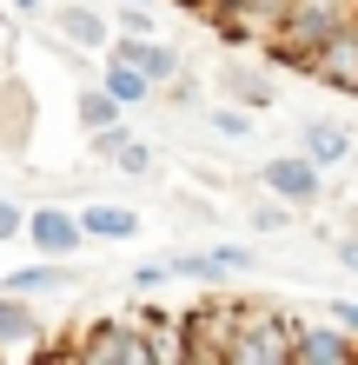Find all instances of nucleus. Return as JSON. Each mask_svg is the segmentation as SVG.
I'll use <instances>...</instances> for the list:
<instances>
[{
	"mask_svg": "<svg viewBox=\"0 0 358 365\" xmlns=\"http://www.w3.org/2000/svg\"><path fill=\"white\" fill-rule=\"evenodd\" d=\"M285 352H292V319H279L272 306H239V326H233V339H226V359L233 365H285Z\"/></svg>",
	"mask_w": 358,
	"mask_h": 365,
	"instance_id": "1",
	"label": "nucleus"
},
{
	"mask_svg": "<svg viewBox=\"0 0 358 365\" xmlns=\"http://www.w3.org/2000/svg\"><path fill=\"white\" fill-rule=\"evenodd\" d=\"M252 180H259V186L272 192V200H285L292 212L325 200V166H312V160L299 153V146H292V153H272V160H259V173H252Z\"/></svg>",
	"mask_w": 358,
	"mask_h": 365,
	"instance_id": "2",
	"label": "nucleus"
},
{
	"mask_svg": "<svg viewBox=\"0 0 358 365\" xmlns=\"http://www.w3.org/2000/svg\"><path fill=\"white\" fill-rule=\"evenodd\" d=\"M305 73L319 80V87L358 100V20H339V27L312 47V67H305Z\"/></svg>",
	"mask_w": 358,
	"mask_h": 365,
	"instance_id": "3",
	"label": "nucleus"
},
{
	"mask_svg": "<svg viewBox=\"0 0 358 365\" xmlns=\"http://www.w3.org/2000/svg\"><path fill=\"white\" fill-rule=\"evenodd\" d=\"M20 240H27L40 259H80L87 232H80V212H67V206H33L27 226H20Z\"/></svg>",
	"mask_w": 358,
	"mask_h": 365,
	"instance_id": "4",
	"label": "nucleus"
},
{
	"mask_svg": "<svg viewBox=\"0 0 358 365\" xmlns=\"http://www.w3.org/2000/svg\"><path fill=\"white\" fill-rule=\"evenodd\" d=\"M47 352V319L33 299L0 292V359H40Z\"/></svg>",
	"mask_w": 358,
	"mask_h": 365,
	"instance_id": "5",
	"label": "nucleus"
},
{
	"mask_svg": "<svg viewBox=\"0 0 358 365\" xmlns=\"http://www.w3.org/2000/svg\"><path fill=\"white\" fill-rule=\"evenodd\" d=\"M285 365H358V339L339 326V319H325V326H292Z\"/></svg>",
	"mask_w": 358,
	"mask_h": 365,
	"instance_id": "6",
	"label": "nucleus"
},
{
	"mask_svg": "<svg viewBox=\"0 0 358 365\" xmlns=\"http://www.w3.org/2000/svg\"><path fill=\"white\" fill-rule=\"evenodd\" d=\"M47 27L67 40V47H80V53H107V40H113V20L100 14V7H87V0H67V7H53V14H47Z\"/></svg>",
	"mask_w": 358,
	"mask_h": 365,
	"instance_id": "7",
	"label": "nucleus"
},
{
	"mask_svg": "<svg viewBox=\"0 0 358 365\" xmlns=\"http://www.w3.org/2000/svg\"><path fill=\"white\" fill-rule=\"evenodd\" d=\"M73 286H80L73 259H40V252H33V266H14L7 279H0V292H20V299H60Z\"/></svg>",
	"mask_w": 358,
	"mask_h": 365,
	"instance_id": "8",
	"label": "nucleus"
},
{
	"mask_svg": "<svg viewBox=\"0 0 358 365\" xmlns=\"http://www.w3.org/2000/svg\"><path fill=\"white\" fill-rule=\"evenodd\" d=\"M80 232L100 240V246H126V240L146 232V220H139L133 206H120V200H93V206H80Z\"/></svg>",
	"mask_w": 358,
	"mask_h": 365,
	"instance_id": "9",
	"label": "nucleus"
},
{
	"mask_svg": "<svg viewBox=\"0 0 358 365\" xmlns=\"http://www.w3.org/2000/svg\"><path fill=\"white\" fill-rule=\"evenodd\" d=\"M299 153L312 166H345L352 160V133L339 120H299Z\"/></svg>",
	"mask_w": 358,
	"mask_h": 365,
	"instance_id": "10",
	"label": "nucleus"
},
{
	"mask_svg": "<svg viewBox=\"0 0 358 365\" xmlns=\"http://www.w3.org/2000/svg\"><path fill=\"white\" fill-rule=\"evenodd\" d=\"M100 60H107V67H100V87H107V93L126 106V113H133V106H146V100L159 93L153 80H146V73L133 67V60H120V53H100Z\"/></svg>",
	"mask_w": 358,
	"mask_h": 365,
	"instance_id": "11",
	"label": "nucleus"
},
{
	"mask_svg": "<svg viewBox=\"0 0 358 365\" xmlns=\"http://www.w3.org/2000/svg\"><path fill=\"white\" fill-rule=\"evenodd\" d=\"M166 266H173V279H199L206 292H226V279H239L233 266H226V252H219V246H206V252H173Z\"/></svg>",
	"mask_w": 358,
	"mask_h": 365,
	"instance_id": "12",
	"label": "nucleus"
},
{
	"mask_svg": "<svg viewBox=\"0 0 358 365\" xmlns=\"http://www.w3.org/2000/svg\"><path fill=\"white\" fill-rule=\"evenodd\" d=\"M219 87H226V100L252 106V113H265V106L279 100V87H272L265 73H252V67H219Z\"/></svg>",
	"mask_w": 358,
	"mask_h": 365,
	"instance_id": "13",
	"label": "nucleus"
},
{
	"mask_svg": "<svg viewBox=\"0 0 358 365\" xmlns=\"http://www.w3.org/2000/svg\"><path fill=\"white\" fill-rule=\"evenodd\" d=\"M107 160L120 166L126 180H153V173H159V153H153L146 140H133V133H120V140L107 146Z\"/></svg>",
	"mask_w": 358,
	"mask_h": 365,
	"instance_id": "14",
	"label": "nucleus"
},
{
	"mask_svg": "<svg viewBox=\"0 0 358 365\" xmlns=\"http://www.w3.org/2000/svg\"><path fill=\"white\" fill-rule=\"evenodd\" d=\"M126 120V106L107 93V87H100V80H93V87H80V126H87V133H100V126H120Z\"/></svg>",
	"mask_w": 358,
	"mask_h": 365,
	"instance_id": "15",
	"label": "nucleus"
},
{
	"mask_svg": "<svg viewBox=\"0 0 358 365\" xmlns=\"http://www.w3.org/2000/svg\"><path fill=\"white\" fill-rule=\"evenodd\" d=\"M206 126H213L219 140H252V106L226 100V106H206Z\"/></svg>",
	"mask_w": 358,
	"mask_h": 365,
	"instance_id": "16",
	"label": "nucleus"
},
{
	"mask_svg": "<svg viewBox=\"0 0 358 365\" xmlns=\"http://www.w3.org/2000/svg\"><path fill=\"white\" fill-rule=\"evenodd\" d=\"M246 226H252V232H285V226H292V206H285V200H272V192L259 186V200H252Z\"/></svg>",
	"mask_w": 358,
	"mask_h": 365,
	"instance_id": "17",
	"label": "nucleus"
},
{
	"mask_svg": "<svg viewBox=\"0 0 358 365\" xmlns=\"http://www.w3.org/2000/svg\"><path fill=\"white\" fill-rule=\"evenodd\" d=\"M166 279H173V266H166V259H146V266H133V292H146V299H153Z\"/></svg>",
	"mask_w": 358,
	"mask_h": 365,
	"instance_id": "18",
	"label": "nucleus"
},
{
	"mask_svg": "<svg viewBox=\"0 0 358 365\" xmlns=\"http://www.w3.org/2000/svg\"><path fill=\"white\" fill-rule=\"evenodd\" d=\"M159 20H153V7H120L113 14V34H153Z\"/></svg>",
	"mask_w": 358,
	"mask_h": 365,
	"instance_id": "19",
	"label": "nucleus"
},
{
	"mask_svg": "<svg viewBox=\"0 0 358 365\" xmlns=\"http://www.w3.org/2000/svg\"><path fill=\"white\" fill-rule=\"evenodd\" d=\"M325 246H332V259L358 279V232H325Z\"/></svg>",
	"mask_w": 358,
	"mask_h": 365,
	"instance_id": "20",
	"label": "nucleus"
},
{
	"mask_svg": "<svg viewBox=\"0 0 358 365\" xmlns=\"http://www.w3.org/2000/svg\"><path fill=\"white\" fill-rule=\"evenodd\" d=\"M20 226H27V206H20V200H0V240H20Z\"/></svg>",
	"mask_w": 358,
	"mask_h": 365,
	"instance_id": "21",
	"label": "nucleus"
},
{
	"mask_svg": "<svg viewBox=\"0 0 358 365\" xmlns=\"http://www.w3.org/2000/svg\"><path fill=\"white\" fill-rule=\"evenodd\" d=\"M332 319H339V326L358 339V299H332Z\"/></svg>",
	"mask_w": 358,
	"mask_h": 365,
	"instance_id": "22",
	"label": "nucleus"
},
{
	"mask_svg": "<svg viewBox=\"0 0 358 365\" xmlns=\"http://www.w3.org/2000/svg\"><path fill=\"white\" fill-rule=\"evenodd\" d=\"M7 7H14V14H40L47 0H7Z\"/></svg>",
	"mask_w": 358,
	"mask_h": 365,
	"instance_id": "23",
	"label": "nucleus"
},
{
	"mask_svg": "<svg viewBox=\"0 0 358 365\" xmlns=\"http://www.w3.org/2000/svg\"><path fill=\"white\" fill-rule=\"evenodd\" d=\"M120 7H153V0H120Z\"/></svg>",
	"mask_w": 358,
	"mask_h": 365,
	"instance_id": "24",
	"label": "nucleus"
}]
</instances>
